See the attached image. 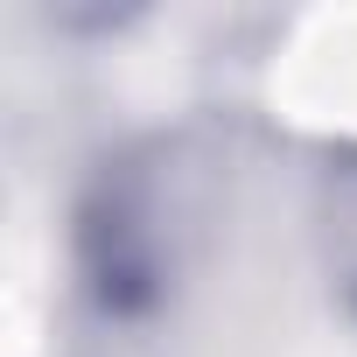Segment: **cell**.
Masks as SVG:
<instances>
[{
    "label": "cell",
    "instance_id": "6da1fadb",
    "mask_svg": "<svg viewBox=\"0 0 357 357\" xmlns=\"http://www.w3.org/2000/svg\"><path fill=\"white\" fill-rule=\"evenodd\" d=\"M204 225L197 161L175 140L112 154L77 204V287L105 322L154 315L190 266Z\"/></svg>",
    "mask_w": 357,
    "mask_h": 357
},
{
    "label": "cell",
    "instance_id": "7a4b0ae2",
    "mask_svg": "<svg viewBox=\"0 0 357 357\" xmlns=\"http://www.w3.org/2000/svg\"><path fill=\"white\" fill-rule=\"evenodd\" d=\"M315 259L343 315H357V147L329 154L315 175Z\"/></svg>",
    "mask_w": 357,
    "mask_h": 357
}]
</instances>
